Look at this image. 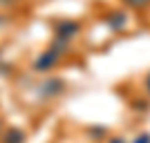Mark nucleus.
Returning a JSON list of instances; mask_svg holds the SVG:
<instances>
[{"label": "nucleus", "mask_w": 150, "mask_h": 143, "mask_svg": "<svg viewBox=\"0 0 150 143\" xmlns=\"http://www.w3.org/2000/svg\"><path fill=\"white\" fill-rule=\"evenodd\" d=\"M58 56H61V54H58V51H54V49L47 51V54H43V56L38 58L36 67H38V69H47V67H52V65H56Z\"/></svg>", "instance_id": "nucleus-1"}, {"label": "nucleus", "mask_w": 150, "mask_h": 143, "mask_svg": "<svg viewBox=\"0 0 150 143\" xmlns=\"http://www.w3.org/2000/svg\"><path fill=\"white\" fill-rule=\"evenodd\" d=\"M146 87H148V92H150V76H148V81H146Z\"/></svg>", "instance_id": "nucleus-6"}, {"label": "nucleus", "mask_w": 150, "mask_h": 143, "mask_svg": "<svg viewBox=\"0 0 150 143\" xmlns=\"http://www.w3.org/2000/svg\"><path fill=\"white\" fill-rule=\"evenodd\" d=\"M112 143H125V141H121V139H114V141Z\"/></svg>", "instance_id": "nucleus-7"}, {"label": "nucleus", "mask_w": 150, "mask_h": 143, "mask_svg": "<svg viewBox=\"0 0 150 143\" xmlns=\"http://www.w3.org/2000/svg\"><path fill=\"white\" fill-rule=\"evenodd\" d=\"M134 143H150V137H139Z\"/></svg>", "instance_id": "nucleus-5"}, {"label": "nucleus", "mask_w": 150, "mask_h": 143, "mask_svg": "<svg viewBox=\"0 0 150 143\" xmlns=\"http://www.w3.org/2000/svg\"><path fill=\"white\" fill-rule=\"evenodd\" d=\"M23 139H25V134L20 130H9L2 139V143H23Z\"/></svg>", "instance_id": "nucleus-3"}, {"label": "nucleus", "mask_w": 150, "mask_h": 143, "mask_svg": "<svg viewBox=\"0 0 150 143\" xmlns=\"http://www.w3.org/2000/svg\"><path fill=\"white\" fill-rule=\"evenodd\" d=\"M128 5H132V7H144V5H148L150 0H125Z\"/></svg>", "instance_id": "nucleus-4"}, {"label": "nucleus", "mask_w": 150, "mask_h": 143, "mask_svg": "<svg viewBox=\"0 0 150 143\" xmlns=\"http://www.w3.org/2000/svg\"><path fill=\"white\" fill-rule=\"evenodd\" d=\"M79 31V25L76 23H63V25H58V40H67V38H72Z\"/></svg>", "instance_id": "nucleus-2"}]
</instances>
